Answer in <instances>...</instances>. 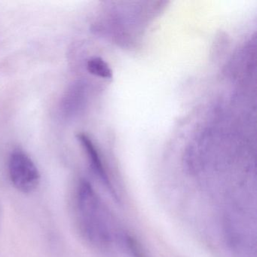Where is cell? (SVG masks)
<instances>
[{
	"instance_id": "1",
	"label": "cell",
	"mask_w": 257,
	"mask_h": 257,
	"mask_svg": "<svg viewBox=\"0 0 257 257\" xmlns=\"http://www.w3.org/2000/svg\"><path fill=\"white\" fill-rule=\"evenodd\" d=\"M75 207L79 230L87 241L98 248L111 244L110 229L103 204L89 181L81 180L76 189Z\"/></svg>"
},
{
	"instance_id": "2",
	"label": "cell",
	"mask_w": 257,
	"mask_h": 257,
	"mask_svg": "<svg viewBox=\"0 0 257 257\" xmlns=\"http://www.w3.org/2000/svg\"><path fill=\"white\" fill-rule=\"evenodd\" d=\"M9 174L15 187L24 193H30L40 184V174L36 164L22 150H15L9 159Z\"/></svg>"
},
{
	"instance_id": "3",
	"label": "cell",
	"mask_w": 257,
	"mask_h": 257,
	"mask_svg": "<svg viewBox=\"0 0 257 257\" xmlns=\"http://www.w3.org/2000/svg\"><path fill=\"white\" fill-rule=\"evenodd\" d=\"M77 139L86 153L91 169L93 170L96 176L98 177L100 182L103 183L105 188L107 189L108 192L112 195L114 199L118 201V195L109 180V176L105 170L103 162L99 156L98 152H97L94 144H93L92 141L85 134H79L77 135Z\"/></svg>"
},
{
	"instance_id": "4",
	"label": "cell",
	"mask_w": 257,
	"mask_h": 257,
	"mask_svg": "<svg viewBox=\"0 0 257 257\" xmlns=\"http://www.w3.org/2000/svg\"><path fill=\"white\" fill-rule=\"evenodd\" d=\"M85 98L86 91L82 82H76L70 85L60 103V110L63 116L71 118L78 115L85 106Z\"/></svg>"
},
{
	"instance_id": "5",
	"label": "cell",
	"mask_w": 257,
	"mask_h": 257,
	"mask_svg": "<svg viewBox=\"0 0 257 257\" xmlns=\"http://www.w3.org/2000/svg\"><path fill=\"white\" fill-rule=\"evenodd\" d=\"M87 70L91 74L103 79H112V72L107 63L102 58L95 57L87 61Z\"/></svg>"
},
{
	"instance_id": "6",
	"label": "cell",
	"mask_w": 257,
	"mask_h": 257,
	"mask_svg": "<svg viewBox=\"0 0 257 257\" xmlns=\"http://www.w3.org/2000/svg\"><path fill=\"white\" fill-rule=\"evenodd\" d=\"M125 242L132 257H148L140 242L130 234H126Z\"/></svg>"
}]
</instances>
